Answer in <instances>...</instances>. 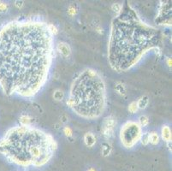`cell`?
<instances>
[{
	"label": "cell",
	"mask_w": 172,
	"mask_h": 171,
	"mask_svg": "<svg viewBox=\"0 0 172 171\" xmlns=\"http://www.w3.org/2000/svg\"><path fill=\"white\" fill-rule=\"evenodd\" d=\"M53 99L56 101H62L64 98V92L63 91L60 90V89H57L53 92Z\"/></svg>",
	"instance_id": "9a60e30c"
},
{
	"label": "cell",
	"mask_w": 172,
	"mask_h": 171,
	"mask_svg": "<svg viewBox=\"0 0 172 171\" xmlns=\"http://www.w3.org/2000/svg\"><path fill=\"white\" fill-rule=\"evenodd\" d=\"M20 125H31V118L28 115H22L20 118Z\"/></svg>",
	"instance_id": "e0dca14e"
},
{
	"label": "cell",
	"mask_w": 172,
	"mask_h": 171,
	"mask_svg": "<svg viewBox=\"0 0 172 171\" xmlns=\"http://www.w3.org/2000/svg\"><path fill=\"white\" fill-rule=\"evenodd\" d=\"M142 134V128L137 122L128 121L120 129L119 137L122 145L127 149H131L141 141Z\"/></svg>",
	"instance_id": "5b68a950"
},
{
	"label": "cell",
	"mask_w": 172,
	"mask_h": 171,
	"mask_svg": "<svg viewBox=\"0 0 172 171\" xmlns=\"http://www.w3.org/2000/svg\"><path fill=\"white\" fill-rule=\"evenodd\" d=\"M160 141V136L157 132H152L149 133V143L153 145H158Z\"/></svg>",
	"instance_id": "4fadbf2b"
},
{
	"label": "cell",
	"mask_w": 172,
	"mask_h": 171,
	"mask_svg": "<svg viewBox=\"0 0 172 171\" xmlns=\"http://www.w3.org/2000/svg\"><path fill=\"white\" fill-rule=\"evenodd\" d=\"M138 106L136 102H132L129 105V111L130 113H135L138 111Z\"/></svg>",
	"instance_id": "d6986e66"
},
{
	"label": "cell",
	"mask_w": 172,
	"mask_h": 171,
	"mask_svg": "<svg viewBox=\"0 0 172 171\" xmlns=\"http://www.w3.org/2000/svg\"><path fill=\"white\" fill-rule=\"evenodd\" d=\"M64 133H65L67 136H71L72 135L71 129L69 128V127H65V128H64Z\"/></svg>",
	"instance_id": "44dd1931"
},
{
	"label": "cell",
	"mask_w": 172,
	"mask_h": 171,
	"mask_svg": "<svg viewBox=\"0 0 172 171\" xmlns=\"http://www.w3.org/2000/svg\"><path fill=\"white\" fill-rule=\"evenodd\" d=\"M83 140H84V142H85V145H86L87 147L89 148H92L95 145V144L97 142V138L96 136L91 133V132H88V133H86L84 134V137H83Z\"/></svg>",
	"instance_id": "30bf717a"
},
{
	"label": "cell",
	"mask_w": 172,
	"mask_h": 171,
	"mask_svg": "<svg viewBox=\"0 0 172 171\" xmlns=\"http://www.w3.org/2000/svg\"><path fill=\"white\" fill-rule=\"evenodd\" d=\"M161 33L146 23L129 5L112 20L108 42V62L116 72H127L135 67L152 50L157 49Z\"/></svg>",
	"instance_id": "7a4b0ae2"
},
{
	"label": "cell",
	"mask_w": 172,
	"mask_h": 171,
	"mask_svg": "<svg viewBox=\"0 0 172 171\" xmlns=\"http://www.w3.org/2000/svg\"><path fill=\"white\" fill-rule=\"evenodd\" d=\"M141 141L142 142L143 145H146L148 143H149V133H146V134H142V137H141Z\"/></svg>",
	"instance_id": "ffe728a7"
},
{
	"label": "cell",
	"mask_w": 172,
	"mask_h": 171,
	"mask_svg": "<svg viewBox=\"0 0 172 171\" xmlns=\"http://www.w3.org/2000/svg\"><path fill=\"white\" fill-rule=\"evenodd\" d=\"M87 171H96V170H94L93 168H91V169H89V170H88Z\"/></svg>",
	"instance_id": "cb8c5ba5"
},
{
	"label": "cell",
	"mask_w": 172,
	"mask_h": 171,
	"mask_svg": "<svg viewBox=\"0 0 172 171\" xmlns=\"http://www.w3.org/2000/svg\"><path fill=\"white\" fill-rule=\"evenodd\" d=\"M161 137L164 141L170 145L171 143V129L168 125H164L161 129Z\"/></svg>",
	"instance_id": "9c48e42d"
},
{
	"label": "cell",
	"mask_w": 172,
	"mask_h": 171,
	"mask_svg": "<svg viewBox=\"0 0 172 171\" xmlns=\"http://www.w3.org/2000/svg\"><path fill=\"white\" fill-rule=\"evenodd\" d=\"M115 90H116V92L118 94H120V95H122V96L125 95L126 92H127L126 86H124V84H123L122 82H116V83L115 84Z\"/></svg>",
	"instance_id": "5bb4252c"
},
{
	"label": "cell",
	"mask_w": 172,
	"mask_h": 171,
	"mask_svg": "<svg viewBox=\"0 0 172 171\" xmlns=\"http://www.w3.org/2000/svg\"><path fill=\"white\" fill-rule=\"evenodd\" d=\"M66 104L81 118L95 120L102 116L107 108V90L100 73L91 68L79 72L72 81Z\"/></svg>",
	"instance_id": "277c9868"
},
{
	"label": "cell",
	"mask_w": 172,
	"mask_h": 171,
	"mask_svg": "<svg viewBox=\"0 0 172 171\" xmlns=\"http://www.w3.org/2000/svg\"><path fill=\"white\" fill-rule=\"evenodd\" d=\"M116 125V121L114 116L109 115L104 119L101 127V132L103 136L106 140H110L114 135Z\"/></svg>",
	"instance_id": "52a82bcc"
},
{
	"label": "cell",
	"mask_w": 172,
	"mask_h": 171,
	"mask_svg": "<svg viewBox=\"0 0 172 171\" xmlns=\"http://www.w3.org/2000/svg\"><path fill=\"white\" fill-rule=\"evenodd\" d=\"M112 151V146L110 143L104 142L101 145V153L103 157H108Z\"/></svg>",
	"instance_id": "8fae6325"
},
{
	"label": "cell",
	"mask_w": 172,
	"mask_h": 171,
	"mask_svg": "<svg viewBox=\"0 0 172 171\" xmlns=\"http://www.w3.org/2000/svg\"><path fill=\"white\" fill-rule=\"evenodd\" d=\"M56 50L64 57H69L71 54V48L69 44L65 42H60L56 47Z\"/></svg>",
	"instance_id": "ba28073f"
},
{
	"label": "cell",
	"mask_w": 172,
	"mask_h": 171,
	"mask_svg": "<svg viewBox=\"0 0 172 171\" xmlns=\"http://www.w3.org/2000/svg\"><path fill=\"white\" fill-rule=\"evenodd\" d=\"M137 106H138V109L140 110H144L147 107L148 104H149V98L147 96H143L141 97L140 99L138 100L137 102Z\"/></svg>",
	"instance_id": "7c38bea8"
},
{
	"label": "cell",
	"mask_w": 172,
	"mask_h": 171,
	"mask_svg": "<svg viewBox=\"0 0 172 171\" xmlns=\"http://www.w3.org/2000/svg\"><path fill=\"white\" fill-rule=\"evenodd\" d=\"M55 27L39 17L0 28V89L7 96L35 98L48 82L56 57Z\"/></svg>",
	"instance_id": "6da1fadb"
},
{
	"label": "cell",
	"mask_w": 172,
	"mask_h": 171,
	"mask_svg": "<svg viewBox=\"0 0 172 171\" xmlns=\"http://www.w3.org/2000/svg\"><path fill=\"white\" fill-rule=\"evenodd\" d=\"M5 10H7V4L0 2V11H5Z\"/></svg>",
	"instance_id": "7402d4cb"
},
{
	"label": "cell",
	"mask_w": 172,
	"mask_h": 171,
	"mask_svg": "<svg viewBox=\"0 0 172 171\" xmlns=\"http://www.w3.org/2000/svg\"><path fill=\"white\" fill-rule=\"evenodd\" d=\"M161 7L158 11V17L156 18V22H158L159 25L171 26V5L170 2H162Z\"/></svg>",
	"instance_id": "8992f818"
},
{
	"label": "cell",
	"mask_w": 172,
	"mask_h": 171,
	"mask_svg": "<svg viewBox=\"0 0 172 171\" xmlns=\"http://www.w3.org/2000/svg\"><path fill=\"white\" fill-rule=\"evenodd\" d=\"M111 9H112V10L114 11L116 14L118 15L120 12H121V11H122L123 4H122V3H113V4H112V6H111Z\"/></svg>",
	"instance_id": "ac0fdd59"
},
{
	"label": "cell",
	"mask_w": 172,
	"mask_h": 171,
	"mask_svg": "<svg viewBox=\"0 0 172 171\" xmlns=\"http://www.w3.org/2000/svg\"><path fill=\"white\" fill-rule=\"evenodd\" d=\"M15 6L18 8V9H20V8H22V5H23V1H15Z\"/></svg>",
	"instance_id": "603a6c76"
},
{
	"label": "cell",
	"mask_w": 172,
	"mask_h": 171,
	"mask_svg": "<svg viewBox=\"0 0 172 171\" xmlns=\"http://www.w3.org/2000/svg\"><path fill=\"white\" fill-rule=\"evenodd\" d=\"M139 125L142 128V127H146L148 125L149 123V119L146 115H141L139 117V122H138Z\"/></svg>",
	"instance_id": "2e32d148"
},
{
	"label": "cell",
	"mask_w": 172,
	"mask_h": 171,
	"mask_svg": "<svg viewBox=\"0 0 172 171\" xmlns=\"http://www.w3.org/2000/svg\"><path fill=\"white\" fill-rule=\"evenodd\" d=\"M57 149V143L51 133L32 125L12 127L0 139V153L22 168L43 167Z\"/></svg>",
	"instance_id": "3957f363"
}]
</instances>
